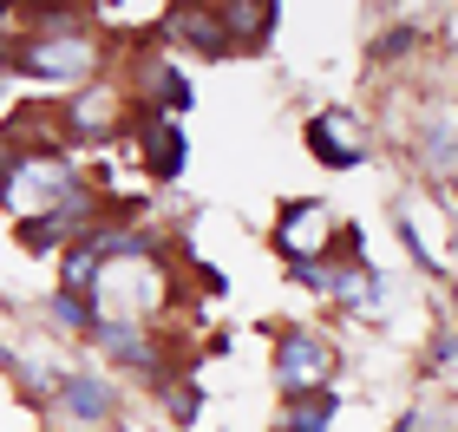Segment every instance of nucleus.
Masks as SVG:
<instances>
[{"instance_id":"obj_4","label":"nucleus","mask_w":458,"mask_h":432,"mask_svg":"<svg viewBox=\"0 0 458 432\" xmlns=\"http://www.w3.org/2000/svg\"><path fill=\"white\" fill-rule=\"evenodd\" d=\"M347 223L335 216V203H321V197H295V203H282V216H276V250L288 269H301V262H327L335 256V242H341Z\"/></svg>"},{"instance_id":"obj_3","label":"nucleus","mask_w":458,"mask_h":432,"mask_svg":"<svg viewBox=\"0 0 458 432\" xmlns=\"http://www.w3.org/2000/svg\"><path fill=\"white\" fill-rule=\"evenodd\" d=\"M86 191V177H79V164L66 151H20L13 164V177H7V191H0V203L20 216V223H33V216H53L66 197Z\"/></svg>"},{"instance_id":"obj_13","label":"nucleus","mask_w":458,"mask_h":432,"mask_svg":"<svg viewBox=\"0 0 458 432\" xmlns=\"http://www.w3.org/2000/svg\"><path fill=\"white\" fill-rule=\"evenodd\" d=\"M420 164L432 177H452L458 171V118L452 112H432L420 125Z\"/></svg>"},{"instance_id":"obj_14","label":"nucleus","mask_w":458,"mask_h":432,"mask_svg":"<svg viewBox=\"0 0 458 432\" xmlns=\"http://www.w3.org/2000/svg\"><path fill=\"white\" fill-rule=\"evenodd\" d=\"M335 413H341V394H335V386H321V394L282 400L276 426H282V432H327V426H335Z\"/></svg>"},{"instance_id":"obj_7","label":"nucleus","mask_w":458,"mask_h":432,"mask_svg":"<svg viewBox=\"0 0 458 432\" xmlns=\"http://www.w3.org/2000/svg\"><path fill=\"white\" fill-rule=\"evenodd\" d=\"M308 151H315L327 171H360L373 144H367V125H360L353 112H335V106H327V112L308 118Z\"/></svg>"},{"instance_id":"obj_17","label":"nucleus","mask_w":458,"mask_h":432,"mask_svg":"<svg viewBox=\"0 0 458 432\" xmlns=\"http://www.w3.org/2000/svg\"><path fill=\"white\" fill-rule=\"evenodd\" d=\"M432 367H458V327H445V335L432 341Z\"/></svg>"},{"instance_id":"obj_9","label":"nucleus","mask_w":458,"mask_h":432,"mask_svg":"<svg viewBox=\"0 0 458 432\" xmlns=\"http://www.w3.org/2000/svg\"><path fill=\"white\" fill-rule=\"evenodd\" d=\"M53 413L66 426H79V432H92V426H106L118 413V386H106L98 374H66L59 394H53Z\"/></svg>"},{"instance_id":"obj_8","label":"nucleus","mask_w":458,"mask_h":432,"mask_svg":"<svg viewBox=\"0 0 458 432\" xmlns=\"http://www.w3.org/2000/svg\"><path fill=\"white\" fill-rule=\"evenodd\" d=\"M138 157H144V177H157V183H171L183 177V157H191V144H183V125L177 118H157V112H138Z\"/></svg>"},{"instance_id":"obj_10","label":"nucleus","mask_w":458,"mask_h":432,"mask_svg":"<svg viewBox=\"0 0 458 432\" xmlns=\"http://www.w3.org/2000/svg\"><path fill=\"white\" fill-rule=\"evenodd\" d=\"M92 347H98L106 360L131 367V374H164V354H157V341L144 335V327H131V321H98V327H92Z\"/></svg>"},{"instance_id":"obj_2","label":"nucleus","mask_w":458,"mask_h":432,"mask_svg":"<svg viewBox=\"0 0 458 432\" xmlns=\"http://www.w3.org/2000/svg\"><path fill=\"white\" fill-rule=\"evenodd\" d=\"M13 66L27 79H47V86H92L98 66H106V53H98V33L79 27V33H27L13 47Z\"/></svg>"},{"instance_id":"obj_18","label":"nucleus","mask_w":458,"mask_h":432,"mask_svg":"<svg viewBox=\"0 0 458 432\" xmlns=\"http://www.w3.org/2000/svg\"><path fill=\"white\" fill-rule=\"evenodd\" d=\"M13 164H20V144L0 131V191H7V177H13Z\"/></svg>"},{"instance_id":"obj_12","label":"nucleus","mask_w":458,"mask_h":432,"mask_svg":"<svg viewBox=\"0 0 458 432\" xmlns=\"http://www.w3.org/2000/svg\"><path fill=\"white\" fill-rule=\"evenodd\" d=\"M216 20H223L229 47H262V39L276 33L282 7H276V0H223V7H216Z\"/></svg>"},{"instance_id":"obj_16","label":"nucleus","mask_w":458,"mask_h":432,"mask_svg":"<svg viewBox=\"0 0 458 432\" xmlns=\"http://www.w3.org/2000/svg\"><path fill=\"white\" fill-rule=\"evenodd\" d=\"M164 413H171L177 426H197V413H203V386H197V380H177L171 394H164Z\"/></svg>"},{"instance_id":"obj_1","label":"nucleus","mask_w":458,"mask_h":432,"mask_svg":"<svg viewBox=\"0 0 458 432\" xmlns=\"http://www.w3.org/2000/svg\"><path fill=\"white\" fill-rule=\"evenodd\" d=\"M164 301H171V275H164V262H157V242H151V250H124V256L98 262V282H92L98 321H131V327H144Z\"/></svg>"},{"instance_id":"obj_6","label":"nucleus","mask_w":458,"mask_h":432,"mask_svg":"<svg viewBox=\"0 0 458 432\" xmlns=\"http://www.w3.org/2000/svg\"><path fill=\"white\" fill-rule=\"evenodd\" d=\"M118 125H124V92L112 79H92V86H79L66 98V138L72 144H106Z\"/></svg>"},{"instance_id":"obj_11","label":"nucleus","mask_w":458,"mask_h":432,"mask_svg":"<svg viewBox=\"0 0 458 432\" xmlns=\"http://www.w3.org/2000/svg\"><path fill=\"white\" fill-rule=\"evenodd\" d=\"M164 33L183 39V47L203 53V59L236 53V47H229V33H223V20H216V7H164Z\"/></svg>"},{"instance_id":"obj_5","label":"nucleus","mask_w":458,"mask_h":432,"mask_svg":"<svg viewBox=\"0 0 458 432\" xmlns=\"http://www.w3.org/2000/svg\"><path fill=\"white\" fill-rule=\"evenodd\" d=\"M335 380V341L315 335V327H288L276 341V386L282 400H301V394H321Z\"/></svg>"},{"instance_id":"obj_15","label":"nucleus","mask_w":458,"mask_h":432,"mask_svg":"<svg viewBox=\"0 0 458 432\" xmlns=\"http://www.w3.org/2000/svg\"><path fill=\"white\" fill-rule=\"evenodd\" d=\"M47 315H53V327H72V335H92V327H98L92 295H72V288H59V295L47 301Z\"/></svg>"}]
</instances>
